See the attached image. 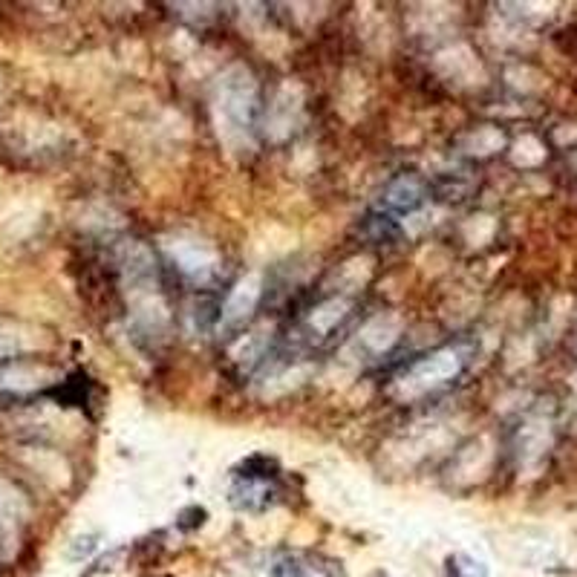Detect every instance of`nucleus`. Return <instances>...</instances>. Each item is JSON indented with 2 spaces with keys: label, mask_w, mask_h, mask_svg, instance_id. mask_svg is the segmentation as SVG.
Segmentation results:
<instances>
[{
  "label": "nucleus",
  "mask_w": 577,
  "mask_h": 577,
  "mask_svg": "<svg viewBox=\"0 0 577 577\" xmlns=\"http://www.w3.org/2000/svg\"><path fill=\"white\" fill-rule=\"evenodd\" d=\"M263 344H266V329H257V332H251V335H246L237 347H234V358L237 361H254L257 355H260V350H263Z\"/></svg>",
  "instance_id": "nucleus-8"
},
{
  "label": "nucleus",
  "mask_w": 577,
  "mask_h": 577,
  "mask_svg": "<svg viewBox=\"0 0 577 577\" xmlns=\"http://www.w3.org/2000/svg\"><path fill=\"white\" fill-rule=\"evenodd\" d=\"M168 254L174 257V263L194 280H208L217 272V251L211 249L208 243L194 240V237H176L165 243Z\"/></svg>",
  "instance_id": "nucleus-3"
},
{
  "label": "nucleus",
  "mask_w": 577,
  "mask_h": 577,
  "mask_svg": "<svg viewBox=\"0 0 577 577\" xmlns=\"http://www.w3.org/2000/svg\"><path fill=\"white\" fill-rule=\"evenodd\" d=\"M257 107V84L246 67H231L217 84V113L220 125L231 133H246Z\"/></svg>",
  "instance_id": "nucleus-1"
},
{
  "label": "nucleus",
  "mask_w": 577,
  "mask_h": 577,
  "mask_svg": "<svg viewBox=\"0 0 577 577\" xmlns=\"http://www.w3.org/2000/svg\"><path fill=\"white\" fill-rule=\"evenodd\" d=\"M399 332H402V324L399 318L393 315H378L373 321H367V327L358 332V344L367 352H387L396 341H399Z\"/></svg>",
  "instance_id": "nucleus-5"
},
{
  "label": "nucleus",
  "mask_w": 577,
  "mask_h": 577,
  "mask_svg": "<svg viewBox=\"0 0 577 577\" xmlns=\"http://www.w3.org/2000/svg\"><path fill=\"white\" fill-rule=\"evenodd\" d=\"M459 373V355L453 350H442L416 361L407 373L399 376V396L402 399H416L427 390H436L439 384L451 381Z\"/></svg>",
  "instance_id": "nucleus-2"
},
{
  "label": "nucleus",
  "mask_w": 577,
  "mask_h": 577,
  "mask_svg": "<svg viewBox=\"0 0 577 577\" xmlns=\"http://www.w3.org/2000/svg\"><path fill=\"white\" fill-rule=\"evenodd\" d=\"M260 295H263V280H260V275L243 277V280L231 289L226 306H223V327H237V324H243L251 312H254V306L260 301Z\"/></svg>",
  "instance_id": "nucleus-4"
},
{
  "label": "nucleus",
  "mask_w": 577,
  "mask_h": 577,
  "mask_svg": "<svg viewBox=\"0 0 577 577\" xmlns=\"http://www.w3.org/2000/svg\"><path fill=\"white\" fill-rule=\"evenodd\" d=\"M347 309H350V303L341 301V298H332V301L321 303L318 309H312V315H309V327L315 329L318 335H327L329 329L341 324V318L347 315Z\"/></svg>",
  "instance_id": "nucleus-6"
},
{
  "label": "nucleus",
  "mask_w": 577,
  "mask_h": 577,
  "mask_svg": "<svg viewBox=\"0 0 577 577\" xmlns=\"http://www.w3.org/2000/svg\"><path fill=\"white\" fill-rule=\"evenodd\" d=\"M419 200H422V188H419L416 179H407V176L393 182V188L387 194V202L396 205V208H413V205H419Z\"/></svg>",
  "instance_id": "nucleus-7"
}]
</instances>
